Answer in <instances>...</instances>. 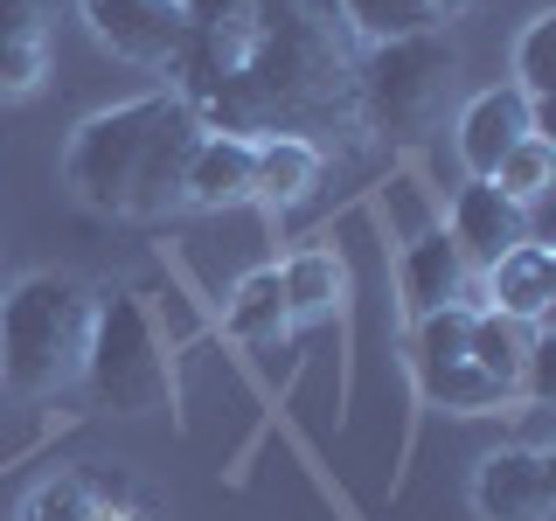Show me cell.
I'll return each mask as SVG.
<instances>
[{"instance_id": "obj_19", "label": "cell", "mask_w": 556, "mask_h": 521, "mask_svg": "<svg viewBox=\"0 0 556 521\" xmlns=\"http://www.w3.org/2000/svg\"><path fill=\"white\" fill-rule=\"evenodd\" d=\"M341 22L355 28V42H396V35L439 28V8L431 0H334Z\"/></svg>"}, {"instance_id": "obj_18", "label": "cell", "mask_w": 556, "mask_h": 521, "mask_svg": "<svg viewBox=\"0 0 556 521\" xmlns=\"http://www.w3.org/2000/svg\"><path fill=\"white\" fill-rule=\"evenodd\" d=\"M104 514H118V508L98 494L91 473H49L22 500V514H14V521H104Z\"/></svg>"}, {"instance_id": "obj_17", "label": "cell", "mask_w": 556, "mask_h": 521, "mask_svg": "<svg viewBox=\"0 0 556 521\" xmlns=\"http://www.w3.org/2000/svg\"><path fill=\"white\" fill-rule=\"evenodd\" d=\"M278 292H286L292 320H320V313H334L348 300V265L334 251H300V257H286V271H278Z\"/></svg>"}, {"instance_id": "obj_5", "label": "cell", "mask_w": 556, "mask_h": 521, "mask_svg": "<svg viewBox=\"0 0 556 521\" xmlns=\"http://www.w3.org/2000/svg\"><path fill=\"white\" fill-rule=\"evenodd\" d=\"M84 382H91L98 410H112V417L174 410V369H167V355H161V334H153L139 292H104V300H91Z\"/></svg>"}, {"instance_id": "obj_15", "label": "cell", "mask_w": 556, "mask_h": 521, "mask_svg": "<svg viewBox=\"0 0 556 521\" xmlns=\"http://www.w3.org/2000/svg\"><path fill=\"white\" fill-rule=\"evenodd\" d=\"M529 327L508 320V313H494V306H480L473 313V327H466V355H473V369L486 382H501V390H521V369H529Z\"/></svg>"}, {"instance_id": "obj_7", "label": "cell", "mask_w": 556, "mask_h": 521, "mask_svg": "<svg viewBox=\"0 0 556 521\" xmlns=\"http://www.w3.org/2000/svg\"><path fill=\"white\" fill-rule=\"evenodd\" d=\"M556 500V459L543 445H501L473 473V508L480 521H543Z\"/></svg>"}, {"instance_id": "obj_12", "label": "cell", "mask_w": 556, "mask_h": 521, "mask_svg": "<svg viewBox=\"0 0 556 521\" xmlns=\"http://www.w3.org/2000/svg\"><path fill=\"white\" fill-rule=\"evenodd\" d=\"M251 174H257L251 139L202 132L195 161H188V188H181V202H188V208H237V202H251Z\"/></svg>"}, {"instance_id": "obj_3", "label": "cell", "mask_w": 556, "mask_h": 521, "mask_svg": "<svg viewBox=\"0 0 556 521\" xmlns=\"http://www.w3.org/2000/svg\"><path fill=\"white\" fill-rule=\"evenodd\" d=\"M91 292L63 271H35L0 300V382L22 396H49L84 376Z\"/></svg>"}, {"instance_id": "obj_23", "label": "cell", "mask_w": 556, "mask_h": 521, "mask_svg": "<svg viewBox=\"0 0 556 521\" xmlns=\"http://www.w3.org/2000/svg\"><path fill=\"white\" fill-rule=\"evenodd\" d=\"M56 22V0H0V42H42Z\"/></svg>"}, {"instance_id": "obj_10", "label": "cell", "mask_w": 556, "mask_h": 521, "mask_svg": "<svg viewBox=\"0 0 556 521\" xmlns=\"http://www.w3.org/2000/svg\"><path fill=\"white\" fill-rule=\"evenodd\" d=\"M515 139H529V98H521L515 84L480 91V98L459 112V161H466V174H473V181H494L501 153H508Z\"/></svg>"}, {"instance_id": "obj_14", "label": "cell", "mask_w": 556, "mask_h": 521, "mask_svg": "<svg viewBox=\"0 0 556 521\" xmlns=\"http://www.w3.org/2000/svg\"><path fill=\"white\" fill-rule=\"evenodd\" d=\"M251 153H257L251 202L292 208V202H306V195H313V181H320V147H313V139L271 132V139H251Z\"/></svg>"}, {"instance_id": "obj_16", "label": "cell", "mask_w": 556, "mask_h": 521, "mask_svg": "<svg viewBox=\"0 0 556 521\" xmlns=\"http://www.w3.org/2000/svg\"><path fill=\"white\" fill-rule=\"evenodd\" d=\"M230 341L243 347H278L292 334V313H286V292H278V271H251L243 285L230 292V313H223Z\"/></svg>"}, {"instance_id": "obj_22", "label": "cell", "mask_w": 556, "mask_h": 521, "mask_svg": "<svg viewBox=\"0 0 556 521\" xmlns=\"http://www.w3.org/2000/svg\"><path fill=\"white\" fill-rule=\"evenodd\" d=\"M49 77L42 42H0V98H28Z\"/></svg>"}, {"instance_id": "obj_8", "label": "cell", "mask_w": 556, "mask_h": 521, "mask_svg": "<svg viewBox=\"0 0 556 521\" xmlns=\"http://www.w3.org/2000/svg\"><path fill=\"white\" fill-rule=\"evenodd\" d=\"M84 22L126 63H174L188 35V0H84Z\"/></svg>"}, {"instance_id": "obj_13", "label": "cell", "mask_w": 556, "mask_h": 521, "mask_svg": "<svg viewBox=\"0 0 556 521\" xmlns=\"http://www.w3.org/2000/svg\"><path fill=\"white\" fill-rule=\"evenodd\" d=\"M459 292H466L459 243H452L445 230L410 237V251H404V306L425 320V313H439V306H459Z\"/></svg>"}, {"instance_id": "obj_4", "label": "cell", "mask_w": 556, "mask_h": 521, "mask_svg": "<svg viewBox=\"0 0 556 521\" xmlns=\"http://www.w3.org/2000/svg\"><path fill=\"white\" fill-rule=\"evenodd\" d=\"M459 91V49L445 28H417L396 42H369L355 63V112L362 132L417 139L431 118L445 112V98Z\"/></svg>"}, {"instance_id": "obj_20", "label": "cell", "mask_w": 556, "mask_h": 521, "mask_svg": "<svg viewBox=\"0 0 556 521\" xmlns=\"http://www.w3.org/2000/svg\"><path fill=\"white\" fill-rule=\"evenodd\" d=\"M549 174H556V153H549V139H535V132H529V139H515V147L501 153V167H494V188H501L508 202H521V208H529V202L549 188Z\"/></svg>"}, {"instance_id": "obj_24", "label": "cell", "mask_w": 556, "mask_h": 521, "mask_svg": "<svg viewBox=\"0 0 556 521\" xmlns=\"http://www.w3.org/2000/svg\"><path fill=\"white\" fill-rule=\"evenodd\" d=\"M104 521H139V514H104Z\"/></svg>"}, {"instance_id": "obj_11", "label": "cell", "mask_w": 556, "mask_h": 521, "mask_svg": "<svg viewBox=\"0 0 556 521\" xmlns=\"http://www.w3.org/2000/svg\"><path fill=\"white\" fill-rule=\"evenodd\" d=\"M486 300L494 313H508L521 327H543L549 306H556V257L549 243H515V251H501L494 265H486Z\"/></svg>"}, {"instance_id": "obj_21", "label": "cell", "mask_w": 556, "mask_h": 521, "mask_svg": "<svg viewBox=\"0 0 556 521\" xmlns=\"http://www.w3.org/2000/svg\"><path fill=\"white\" fill-rule=\"evenodd\" d=\"M549 35H556V14H535L529 28H521V42H515V91L521 98H549V84H556V69H549Z\"/></svg>"}, {"instance_id": "obj_1", "label": "cell", "mask_w": 556, "mask_h": 521, "mask_svg": "<svg viewBox=\"0 0 556 521\" xmlns=\"http://www.w3.org/2000/svg\"><path fill=\"white\" fill-rule=\"evenodd\" d=\"M355 63L362 42L334 0H188V35L167 69L202 132L362 139Z\"/></svg>"}, {"instance_id": "obj_2", "label": "cell", "mask_w": 556, "mask_h": 521, "mask_svg": "<svg viewBox=\"0 0 556 521\" xmlns=\"http://www.w3.org/2000/svg\"><path fill=\"white\" fill-rule=\"evenodd\" d=\"M202 147V126L174 91L112 104V112L84 118L70 132L63 153V181L77 188L84 208L98 216H167V208H188V161Z\"/></svg>"}, {"instance_id": "obj_6", "label": "cell", "mask_w": 556, "mask_h": 521, "mask_svg": "<svg viewBox=\"0 0 556 521\" xmlns=\"http://www.w3.org/2000/svg\"><path fill=\"white\" fill-rule=\"evenodd\" d=\"M466 327H473V306L425 313V320H417V341H410V361H417V390H425L431 404L480 417V410L508 404V390L473 369V355H466Z\"/></svg>"}, {"instance_id": "obj_9", "label": "cell", "mask_w": 556, "mask_h": 521, "mask_svg": "<svg viewBox=\"0 0 556 521\" xmlns=\"http://www.w3.org/2000/svg\"><path fill=\"white\" fill-rule=\"evenodd\" d=\"M452 243H459L466 265H494L501 251H515V243H529V208L508 202L494 181H466L459 195H452Z\"/></svg>"}]
</instances>
